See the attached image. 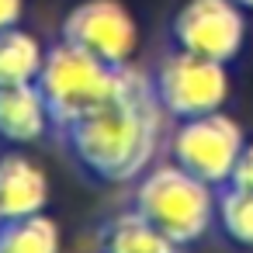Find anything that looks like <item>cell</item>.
Returning <instances> with one entry per match:
<instances>
[{"label":"cell","instance_id":"cell-5","mask_svg":"<svg viewBox=\"0 0 253 253\" xmlns=\"http://www.w3.org/2000/svg\"><path fill=\"white\" fill-rule=\"evenodd\" d=\"M246 139L239 122H232L222 111L180 118L170 135V156L187 173L208 180L211 187H225L232 177V167L243 153Z\"/></svg>","mask_w":253,"mask_h":253},{"label":"cell","instance_id":"cell-16","mask_svg":"<svg viewBox=\"0 0 253 253\" xmlns=\"http://www.w3.org/2000/svg\"><path fill=\"white\" fill-rule=\"evenodd\" d=\"M236 4H239L243 11H253V0H236Z\"/></svg>","mask_w":253,"mask_h":253},{"label":"cell","instance_id":"cell-10","mask_svg":"<svg viewBox=\"0 0 253 253\" xmlns=\"http://www.w3.org/2000/svg\"><path fill=\"white\" fill-rule=\"evenodd\" d=\"M42 63H45V49L32 32H25L21 25L0 32V87L35 84Z\"/></svg>","mask_w":253,"mask_h":253},{"label":"cell","instance_id":"cell-12","mask_svg":"<svg viewBox=\"0 0 253 253\" xmlns=\"http://www.w3.org/2000/svg\"><path fill=\"white\" fill-rule=\"evenodd\" d=\"M59 225L39 211L25 218H7L0 225V253H59Z\"/></svg>","mask_w":253,"mask_h":253},{"label":"cell","instance_id":"cell-17","mask_svg":"<svg viewBox=\"0 0 253 253\" xmlns=\"http://www.w3.org/2000/svg\"><path fill=\"white\" fill-rule=\"evenodd\" d=\"M4 222H7V218H4V211H0V225H4Z\"/></svg>","mask_w":253,"mask_h":253},{"label":"cell","instance_id":"cell-8","mask_svg":"<svg viewBox=\"0 0 253 253\" xmlns=\"http://www.w3.org/2000/svg\"><path fill=\"white\" fill-rule=\"evenodd\" d=\"M49 128H52V111H49L39 84L0 87V142L32 146Z\"/></svg>","mask_w":253,"mask_h":253},{"label":"cell","instance_id":"cell-13","mask_svg":"<svg viewBox=\"0 0 253 253\" xmlns=\"http://www.w3.org/2000/svg\"><path fill=\"white\" fill-rule=\"evenodd\" d=\"M218 225L229 243L253 250V191L225 184L218 191Z\"/></svg>","mask_w":253,"mask_h":253},{"label":"cell","instance_id":"cell-6","mask_svg":"<svg viewBox=\"0 0 253 253\" xmlns=\"http://www.w3.org/2000/svg\"><path fill=\"white\" fill-rule=\"evenodd\" d=\"M59 39L108 66H132L139 52V21L122 0H77L59 25Z\"/></svg>","mask_w":253,"mask_h":253},{"label":"cell","instance_id":"cell-1","mask_svg":"<svg viewBox=\"0 0 253 253\" xmlns=\"http://www.w3.org/2000/svg\"><path fill=\"white\" fill-rule=\"evenodd\" d=\"M163 115L167 111L156 101L153 77L125 66L122 87L97 108L63 125L56 135L84 173L101 184H125L135 180L156 156Z\"/></svg>","mask_w":253,"mask_h":253},{"label":"cell","instance_id":"cell-3","mask_svg":"<svg viewBox=\"0 0 253 253\" xmlns=\"http://www.w3.org/2000/svg\"><path fill=\"white\" fill-rule=\"evenodd\" d=\"M122 77H125V66H108L97 56H90L63 39L52 49H45V63H42V73L35 84L52 111V132H59L84 111L108 101L122 87Z\"/></svg>","mask_w":253,"mask_h":253},{"label":"cell","instance_id":"cell-4","mask_svg":"<svg viewBox=\"0 0 253 253\" xmlns=\"http://www.w3.org/2000/svg\"><path fill=\"white\" fill-rule=\"evenodd\" d=\"M149 77H153L160 108L177 122L222 111V104L229 101V87H232L225 63H215V59H205L184 49L167 52Z\"/></svg>","mask_w":253,"mask_h":253},{"label":"cell","instance_id":"cell-9","mask_svg":"<svg viewBox=\"0 0 253 253\" xmlns=\"http://www.w3.org/2000/svg\"><path fill=\"white\" fill-rule=\"evenodd\" d=\"M49 205V177L25 153L0 156V211L4 218L39 215Z\"/></svg>","mask_w":253,"mask_h":253},{"label":"cell","instance_id":"cell-2","mask_svg":"<svg viewBox=\"0 0 253 253\" xmlns=\"http://www.w3.org/2000/svg\"><path fill=\"white\" fill-rule=\"evenodd\" d=\"M142 218H149L163 236L177 246L198 243L218 218V194L208 180L187 173L177 163H163L149 170L135 187V205Z\"/></svg>","mask_w":253,"mask_h":253},{"label":"cell","instance_id":"cell-15","mask_svg":"<svg viewBox=\"0 0 253 253\" xmlns=\"http://www.w3.org/2000/svg\"><path fill=\"white\" fill-rule=\"evenodd\" d=\"M21 14H25V0H0V32L21 25Z\"/></svg>","mask_w":253,"mask_h":253},{"label":"cell","instance_id":"cell-14","mask_svg":"<svg viewBox=\"0 0 253 253\" xmlns=\"http://www.w3.org/2000/svg\"><path fill=\"white\" fill-rule=\"evenodd\" d=\"M232 187H243V191H253V142L243 146L236 167H232V177H229Z\"/></svg>","mask_w":253,"mask_h":253},{"label":"cell","instance_id":"cell-7","mask_svg":"<svg viewBox=\"0 0 253 253\" xmlns=\"http://www.w3.org/2000/svg\"><path fill=\"white\" fill-rule=\"evenodd\" d=\"M170 42L229 66L246 42V11L236 0H184L170 18Z\"/></svg>","mask_w":253,"mask_h":253},{"label":"cell","instance_id":"cell-11","mask_svg":"<svg viewBox=\"0 0 253 253\" xmlns=\"http://www.w3.org/2000/svg\"><path fill=\"white\" fill-rule=\"evenodd\" d=\"M104 253H180V246L132 208L104 229Z\"/></svg>","mask_w":253,"mask_h":253}]
</instances>
